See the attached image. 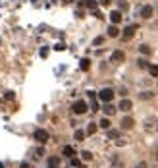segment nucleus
Wrapping results in <instances>:
<instances>
[{"label":"nucleus","mask_w":158,"mask_h":168,"mask_svg":"<svg viewBox=\"0 0 158 168\" xmlns=\"http://www.w3.org/2000/svg\"><path fill=\"white\" fill-rule=\"evenodd\" d=\"M152 14H154V10H152V6H143L141 8V18H145V19H151L152 18Z\"/></svg>","instance_id":"obj_5"},{"label":"nucleus","mask_w":158,"mask_h":168,"mask_svg":"<svg viewBox=\"0 0 158 168\" xmlns=\"http://www.w3.org/2000/svg\"><path fill=\"white\" fill-rule=\"evenodd\" d=\"M0 168H4V164H2V162H0Z\"/></svg>","instance_id":"obj_35"},{"label":"nucleus","mask_w":158,"mask_h":168,"mask_svg":"<svg viewBox=\"0 0 158 168\" xmlns=\"http://www.w3.org/2000/svg\"><path fill=\"white\" fill-rule=\"evenodd\" d=\"M137 62H139V68H146V66H149V64H146V60H143V58L137 60Z\"/></svg>","instance_id":"obj_25"},{"label":"nucleus","mask_w":158,"mask_h":168,"mask_svg":"<svg viewBox=\"0 0 158 168\" xmlns=\"http://www.w3.org/2000/svg\"><path fill=\"white\" fill-rule=\"evenodd\" d=\"M133 124H135V122H133V118L126 116V118L121 120V130H131V128H133Z\"/></svg>","instance_id":"obj_9"},{"label":"nucleus","mask_w":158,"mask_h":168,"mask_svg":"<svg viewBox=\"0 0 158 168\" xmlns=\"http://www.w3.org/2000/svg\"><path fill=\"white\" fill-rule=\"evenodd\" d=\"M108 137H110V139H118V137H120V131H118V130H110V131H108Z\"/></svg>","instance_id":"obj_20"},{"label":"nucleus","mask_w":158,"mask_h":168,"mask_svg":"<svg viewBox=\"0 0 158 168\" xmlns=\"http://www.w3.org/2000/svg\"><path fill=\"white\" fill-rule=\"evenodd\" d=\"M98 126L102 128V130H108V128H110V120H108V118H102V120L98 122Z\"/></svg>","instance_id":"obj_19"},{"label":"nucleus","mask_w":158,"mask_h":168,"mask_svg":"<svg viewBox=\"0 0 158 168\" xmlns=\"http://www.w3.org/2000/svg\"><path fill=\"white\" fill-rule=\"evenodd\" d=\"M139 50H141V54H151V47H149V44H141Z\"/></svg>","instance_id":"obj_21"},{"label":"nucleus","mask_w":158,"mask_h":168,"mask_svg":"<svg viewBox=\"0 0 158 168\" xmlns=\"http://www.w3.org/2000/svg\"><path fill=\"white\" fill-rule=\"evenodd\" d=\"M72 164H73V166H81V162H79L77 159H73V156H72Z\"/></svg>","instance_id":"obj_29"},{"label":"nucleus","mask_w":158,"mask_h":168,"mask_svg":"<svg viewBox=\"0 0 158 168\" xmlns=\"http://www.w3.org/2000/svg\"><path fill=\"white\" fill-rule=\"evenodd\" d=\"M123 58H126V54H123L121 50H116V52H112V62H116V64H120V62H123Z\"/></svg>","instance_id":"obj_7"},{"label":"nucleus","mask_w":158,"mask_h":168,"mask_svg":"<svg viewBox=\"0 0 158 168\" xmlns=\"http://www.w3.org/2000/svg\"><path fill=\"white\" fill-rule=\"evenodd\" d=\"M81 6H87L89 10H96V0H85V2H81Z\"/></svg>","instance_id":"obj_14"},{"label":"nucleus","mask_w":158,"mask_h":168,"mask_svg":"<svg viewBox=\"0 0 158 168\" xmlns=\"http://www.w3.org/2000/svg\"><path fill=\"white\" fill-rule=\"evenodd\" d=\"M60 166V159L58 156H50L48 159V168H58Z\"/></svg>","instance_id":"obj_11"},{"label":"nucleus","mask_w":158,"mask_h":168,"mask_svg":"<svg viewBox=\"0 0 158 168\" xmlns=\"http://www.w3.org/2000/svg\"><path fill=\"white\" fill-rule=\"evenodd\" d=\"M118 108H121L123 112H129V110L133 108V103H131L129 99H123V100H120V106H118Z\"/></svg>","instance_id":"obj_6"},{"label":"nucleus","mask_w":158,"mask_h":168,"mask_svg":"<svg viewBox=\"0 0 158 168\" xmlns=\"http://www.w3.org/2000/svg\"><path fill=\"white\" fill-rule=\"evenodd\" d=\"M96 130H98V126L95 124V122H91V124L87 126V133H89V135H93V133H96Z\"/></svg>","instance_id":"obj_17"},{"label":"nucleus","mask_w":158,"mask_h":168,"mask_svg":"<svg viewBox=\"0 0 158 168\" xmlns=\"http://www.w3.org/2000/svg\"><path fill=\"white\" fill-rule=\"evenodd\" d=\"M81 159H83V160H91V159H93V155L89 153V151H83V153H81Z\"/></svg>","instance_id":"obj_23"},{"label":"nucleus","mask_w":158,"mask_h":168,"mask_svg":"<svg viewBox=\"0 0 158 168\" xmlns=\"http://www.w3.org/2000/svg\"><path fill=\"white\" fill-rule=\"evenodd\" d=\"M121 18H123V16H121V12H118V10H114V12L110 14V21H112L114 25H118V23H120Z\"/></svg>","instance_id":"obj_8"},{"label":"nucleus","mask_w":158,"mask_h":168,"mask_svg":"<svg viewBox=\"0 0 158 168\" xmlns=\"http://www.w3.org/2000/svg\"><path fill=\"white\" fill-rule=\"evenodd\" d=\"M87 103H85V100H75V103H73V106H72V110L75 112V114H85V112H87Z\"/></svg>","instance_id":"obj_2"},{"label":"nucleus","mask_w":158,"mask_h":168,"mask_svg":"<svg viewBox=\"0 0 158 168\" xmlns=\"http://www.w3.org/2000/svg\"><path fill=\"white\" fill-rule=\"evenodd\" d=\"M137 168H149V166H146V162L143 160V162H139V164H137Z\"/></svg>","instance_id":"obj_30"},{"label":"nucleus","mask_w":158,"mask_h":168,"mask_svg":"<svg viewBox=\"0 0 158 168\" xmlns=\"http://www.w3.org/2000/svg\"><path fill=\"white\" fill-rule=\"evenodd\" d=\"M154 155H156V160H158V147H156V153H154Z\"/></svg>","instance_id":"obj_34"},{"label":"nucleus","mask_w":158,"mask_h":168,"mask_svg":"<svg viewBox=\"0 0 158 168\" xmlns=\"http://www.w3.org/2000/svg\"><path fill=\"white\" fill-rule=\"evenodd\" d=\"M135 31H137V25H135V23H131V25H127L126 29H123V39H126V41H129L133 35H135Z\"/></svg>","instance_id":"obj_3"},{"label":"nucleus","mask_w":158,"mask_h":168,"mask_svg":"<svg viewBox=\"0 0 158 168\" xmlns=\"http://www.w3.org/2000/svg\"><path fill=\"white\" fill-rule=\"evenodd\" d=\"M120 10H127V2H121L120 0Z\"/></svg>","instance_id":"obj_28"},{"label":"nucleus","mask_w":158,"mask_h":168,"mask_svg":"<svg viewBox=\"0 0 158 168\" xmlns=\"http://www.w3.org/2000/svg\"><path fill=\"white\" fill-rule=\"evenodd\" d=\"M41 56H42V58H47V56H48V48H47V47L41 48Z\"/></svg>","instance_id":"obj_24"},{"label":"nucleus","mask_w":158,"mask_h":168,"mask_svg":"<svg viewBox=\"0 0 158 168\" xmlns=\"http://www.w3.org/2000/svg\"><path fill=\"white\" fill-rule=\"evenodd\" d=\"M102 43H104V37H96L95 39V44H102Z\"/></svg>","instance_id":"obj_27"},{"label":"nucleus","mask_w":158,"mask_h":168,"mask_svg":"<svg viewBox=\"0 0 158 168\" xmlns=\"http://www.w3.org/2000/svg\"><path fill=\"white\" fill-rule=\"evenodd\" d=\"M73 137H75L77 141H83V137H85V131H83V130H75V133H73Z\"/></svg>","instance_id":"obj_18"},{"label":"nucleus","mask_w":158,"mask_h":168,"mask_svg":"<svg viewBox=\"0 0 158 168\" xmlns=\"http://www.w3.org/2000/svg\"><path fill=\"white\" fill-rule=\"evenodd\" d=\"M154 97V93H151V91H143V93H139V99L141 100H149V99H152Z\"/></svg>","instance_id":"obj_15"},{"label":"nucleus","mask_w":158,"mask_h":168,"mask_svg":"<svg viewBox=\"0 0 158 168\" xmlns=\"http://www.w3.org/2000/svg\"><path fill=\"white\" fill-rule=\"evenodd\" d=\"M42 153H44L42 149H37V151H35V156H42Z\"/></svg>","instance_id":"obj_31"},{"label":"nucleus","mask_w":158,"mask_h":168,"mask_svg":"<svg viewBox=\"0 0 158 168\" xmlns=\"http://www.w3.org/2000/svg\"><path fill=\"white\" fill-rule=\"evenodd\" d=\"M98 99L102 100V103H110V100L114 99V91H112L110 87H106V89H100V93H98Z\"/></svg>","instance_id":"obj_1"},{"label":"nucleus","mask_w":158,"mask_h":168,"mask_svg":"<svg viewBox=\"0 0 158 168\" xmlns=\"http://www.w3.org/2000/svg\"><path fill=\"white\" fill-rule=\"evenodd\" d=\"M120 35V29L114 25V23H112L110 27H108V37H118Z\"/></svg>","instance_id":"obj_12"},{"label":"nucleus","mask_w":158,"mask_h":168,"mask_svg":"<svg viewBox=\"0 0 158 168\" xmlns=\"http://www.w3.org/2000/svg\"><path fill=\"white\" fill-rule=\"evenodd\" d=\"M66 156H67V159H72V156L75 155V151H73V147H70V145H66V147H64V151H62Z\"/></svg>","instance_id":"obj_13"},{"label":"nucleus","mask_w":158,"mask_h":168,"mask_svg":"<svg viewBox=\"0 0 158 168\" xmlns=\"http://www.w3.org/2000/svg\"><path fill=\"white\" fill-rule=\"evenodd\" d=\"M35 139H37L39 143H47V141H48V131H47V130H37V131H35Z\"/></svg>","instance_id":"obj_4"},{"label":"nucleus","mask_w":158,"mask_h":168,"mask_svg":"<svg viewBox=\"0 0 158 168\" xmlns=\"http://www.w3.org/2000/svg\"><path fill=\"white\" fill-rule=\"evenodd\" d=\"M89 66H91V60H89V58H83L81 64H79V68H81L83 72H87V70H89Z\"/></svg>","instance_id":"obj_16"},{"label":"nucleus","mask_w":158,"mask_h":168,"mask_svg":"<svg viewBox=\"0 0 158 168\" xmlns=\"http://www.w3.org/2000/svg\"><path fill=\"white\" fill-rule=\"evenodd\" d=\"M102 110H104V114H106V116L116 114V106H112L110 103H104V108H102Z\"/></svg>","instance_id":"obj_10"},{"label":"nucleus","mask_w":158,"mask_h":168,"mask_svg":"<svg viewBox=\"0 0 158 168\" xmlns=\"http://www.w3.org/2000/svg\"><path fill=\"white\" fill-rule=\"evenodd\" d=\"M4 97H6V99H8V100H12V99H14V93H6V95H4Z\"/></svg>","instance_id":"obj_32"},{"label":"nucleus","mask_w":158,"mask_h":168,"mask_svg":"<svg viewBox=\"0 0 158 168\" xmlns=\"http://www.w3.org/2000/svg\"><path fill=\"white\" fill-rule=\"evenodd\" d=\"M100 4H102V6H108V4H110V0H100Z\"/></svg>","instance_id":"obj_33"},{"label":"nucleus","mask_w":158,"mask_h":168,"mask_svg":"<svg viewBox=\"0 0 158 168\" xmlns=\"http://www.w3.org/2000/svg\"><path fill=\"white\" fill-rule=\"evenodd\" d=\"M149 72H151V75L158 77V66H149Z\"/></svg>","instance_id":"obj_22"},{"label":"nucleus","mask_w":158,"mask_h":168,"mask_svg":"<svg viewBox=\"0 0 158 168\" xmlns=\"http://www.w3.org/2000/svg\"><path fill=\"white\" fill-rule=\"evenodd\" d=\"M66 47H64V44L62 43H58V44H54V50H64Z\"/></svg>","instance_id":"obj_26"}]
</instances>
